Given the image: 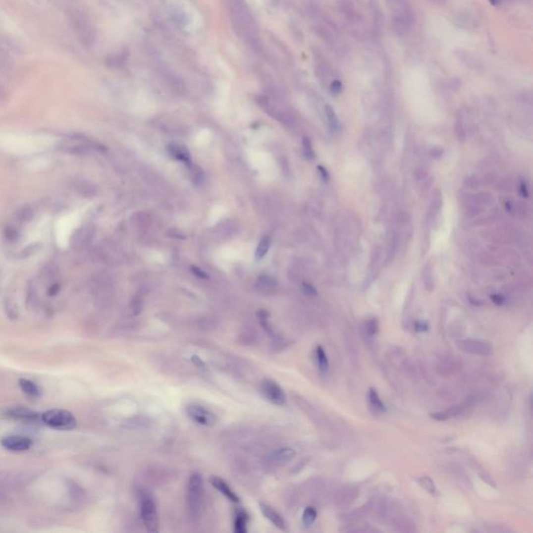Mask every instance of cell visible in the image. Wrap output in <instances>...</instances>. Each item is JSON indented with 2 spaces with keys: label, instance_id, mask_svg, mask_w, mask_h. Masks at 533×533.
Wrapping results in <instances>:
<instances>
[{
  "label": "cell",
  "instance_id": "cell-13",
  "mask_svg": "<svg viewBox=\"0 0 533 533\" xmlns=\"http://www.w3.org/2000/svg\"><path fill=\"white\" fill-rule=\"evenodd\" d=\"M7 416L21 421H37L39 416L26 407H15L7 411Z\"/></svg>",
  "mask_w": 533,
  "mask_h": 533
},
{
  "label": "cell",
  "instance_id": "cell-3",
  "mask_svg": "<svg viewBox=\"0 0 533 533\" xmlns=\"http://www.w3.org/2000/svg\"><path fill=\"white\" fill-rule=\"evenodd\" d=\"M41 420L46 426L63 431L73 430L77 426L74 415L65 409H50L41 416Z\"/></svg>",
  "mask_w": 533,
  "mask_h": 533
},
{
  "label": "cell",
  "instance_id": "cell-1",
  "mask_svg": "<svg viewBox=\"0 0 533 533\" xmlns=\"http://www.w3.org/2000/svg\"><path fill=\"white\" fill-rule=\"evenodd\" d=\"M232 27L237 35L255 50L261 49L259 29L245 0H228Z\"/></svg>",
  "mask_w": 533,
  "mask_h": 533
},
{
  "label": "cell",
  "instance_id": "cell-16",
  "mask_svg": "<svg viewBox=\"0 0 533 533\" xmlns=\"http://www.w3.org/2000/svg\"><path fill=\"white\" fill-rule=\"evenodd\" d=\"M255 286L259 292L263 294H270L273 291H275L276 286H277V283H276L275 279L271 277V276L262 275L258 278Z\"/></svg>",
  "mask_w": 533,
  "mask_h": 533
},
{
  "label": "cell",
  "instance_id": "cell-22",
  "mask_svg": "<svg viewBox=\"0 0 533 533\" xmlns=\"http://www.w3.org/2000/svg\"><path fill=\"white\" fill-rule=\"evenodd\" d=\"M270 246H271V239L270 237H265L261 240V242L259 243V246L258 248H256V251H255V260L256 261H262L265 256L266 255V253H268L269 249H270Z\"/></svg>",
  "mask_w": 533,
  "mask_h": 533
},
{
  "label": "cell",
  "instance_id": "cell-4",
  "mask_svg": "<svg viewBox=\"0 0 533 533\" xmlns=\"http://www.w3.org/2000/svg\"><path fill=\"white\" fill-rule=\"evenodd\" d=\"M141 520L147 531H159V514L157 504L153 498L147 493H143L141 496Z\"/></svg>",
  "mask_w": 533,
  "mask_h": 533
},
{
  "label": "cell",
  "instance_id": "cell-39",
  "mask_svg": "<svg viewBox=\"0 0 533 533\" xmlns=\"http://www.w3.org/2000/svg\"><path fill=\"white\" fill-rule=\"evenodd\" d=\"M191 360H192V362H193V364H194L195 366L198 367V368H200V369H202V370H204V369H207L206 364H204V362L201 360V358H200L199 356H197V355H193Z\"/></svg>",
  "mask_w": 533,
  "mask_h": 533
},
{
  "label": "cell",
  "instance_id": "cell-36",
  "mask_svg": "<svg viewBox=\"0 0 533 533\" xmlns=\"http://www.w3.org/2000/svg\"><path fill=\"white\" fill-rule=\"evenodd\" d=\"M191 270H192L193 274H194L195 276H197V277L200 278V279H209V278H210V277H209V275H208L206 272H204L202 269H200L199 266H193L192 268H191Z\"/></svg>",
  "mask_w": 533,
  "mask_h": 533
},
{
  "label": "cell",
  "instance_id": "cell-23",
  "mask_svg": "<svg viewBox=\"0 0 533 533\" xmlns=\"http://www.w3.org/2000/svg\"><path fill=\"white\" fill-rule=\"evenodd\" d=\"M316 357L320 370L322 372H326L328 370V367H329V363H328L326 352L322 346H318L316 348Z\"/></svg>",
  "mask_w": 533,
  "mask_h": 533
},
{
  "label": "cell",
  "instance_id": "cell-40",
  "mask_svg": "<svg viewBox=\"0 0 533 533\" xmlns=\"http://www.w3.org/2000/svg\"><path fill=\"white\" fill-rule=\"evenodd\" d=\"M416 330L418 332H425L428 330V325L424 322H418L416 324Z\"/></svg>",
  "mask_w": 533,
  "mask_h": 533
},
{
  "label": "cell",
  "instance_id": "cell-33",
  "mask_svg": "<svg viewBox=\"0 0 533 533\" xmlns=\"http://www.w3.org/2000/svg\"><path fill=\"white\" fill-rule=\"evenodd\" d=\"M431 269L430 266H427L424 269V283L427 286L428 290H431L433 288V277L431 276Z\"/></svg>",
  "mask_w": 533,
  "mask_h": 533
},
{
  "label": "cell",
  "instance_id": "cell-31",
  "mask_svg": "<svg viewBox=\"0 0 533 533\" xmlns=\"http://www.w3.org/2000/svg\"><path fill=\"white\" fill-rule=\"evenodd\" d=\"M365 328H366V332L369 335H371V336L375 335L378 332V328H379L377 320L372 319V320L367 321V323L365 325Z\"/></svg>",
  "mask_w": 533,
  "mask_h": 533
},
{
  "label": "cell",
  "instance_id": "cell-12",
  "mask_svg": "<svg viewBox=\"0 0 533 533\" xmlns=\"http://www.w3.org/2000/svg\"><path fill=\"white\" fill-rule=\"evenodd\" d=\"M296 456V451L292 448H279L270 453L269 459L273 464L283 465L292 460Z\"/></svg>",
  "mask_w": 533,
  "mask_h": 533
},
{
  "label": "cell",
  "instance_id": "cell-21",
  "mask_svg": "<svg viewBox=\"0 0 533 533\" xmlns=\"http://www.w3.org/2000/svg\"><path fill=\"white\" fill-rule=\"evenodd\" d=\"M127 57H128L127 51H119V53L111 54L110 56L107 58V66L111 68H119L125 63Z\"/></svg>",
  "mask_w": 533,
  "mask_h": 533
},
{
  "label": "cell",
  "instance_id": "cell-25",
  "mask_svg": "<svg viewBox=\"0 0 533 533\" xmlns=\"http://www.w3.org/2000/svg\"><path fill=\"white\" fill-rule=\"evenodd\" d=\"M317 517H318V514H317V510L315 507L313 506H307L303 512V516H302V522L303 524L309 527L311 525H313L315 521L317 520Z\"/></svg>",
  "mask_w": 533,
  "mask_h": 533
},
{
  "label": "cell",
  "instance_id": "cell-30",
  "mask_svg": "<svg viewBox=\"0 0 533 533\" xmlns=\"http://www.w3.org/2000/svg\"><path fill=\"white\" fill-rule=\"evenodd\" d=\"M303 151H304V155L307 159H314L315 158V151L313 149V146H312V142L309 138H304L303 139Z\"/></svg>",
  "mask_w": 533,
  "mask_h": 533
},
{
  "label": "cell",
  "instance_id": "cell-24",
  "mask_svg": "<svg viewBox=\"0 0 533 533\" xmlns=\"http://www.w3.org/2000/svg\"><path fill=\"white\" fill-rule=\"evenodd\" d=\"M368 396H369V400H370L371 405L376 409V411H379V412L385 411L384 403L381 401L380 397H379V395L377 394V392L375 391L374 388L369 389V395Z\"/></svg>",
  "mask_w": 533,
  "mask_h": 533
},
{
  "label": "cell",
  "instance_id": "cell-34",
  "mask_svg": "<svg viewBox=\"0 0 533 533\" xmlns=\"http://www.w3.org/2000/svg\"><path fill=\"white\" fill-rule=\"evenodd\" d=\"M302 292L306 295V296H310V297H315L317 296L318 292L316 290V288L314 285H312L311 283H307V282H304L302 284Z\"/></svg>",
  "mask_w": 533,
  "mask_h": 533
},
{
  "label": "cell",
  "instance_id": "cell-14",
  "mask_svg": "<svg viewBox=\"0 0 533 533\" xmlns=\"http://www.w3.org/2000/svg\"><path fill=\"white\" fill-rule=\"evenodd\" d=\"M168 150H169L170 155L174 159H176L177 160H180V161H182L184 163H189V165L192 162L190 151L186 147H184L183 145L175 144V143H173V144L169 145Z\"/></svg>",
  "mask_w": 533,
  "mask_h": 533
},
{
  "label": "cell",
  "instance_id": "cell-37",
  "mask_svg": "<svg viewBox=\"0 0 533 533\" xmlns=\"http://www.w3.org/2000/svg\"><path fill=\"white\" fill-rule=\"evenodd\" d=\"M342 88H343V86H342L341 81H340V80H337V79H335V80H333L332 83H331L330 91H331V93H332V94L337 95V94H340L341 92H342Z\"/></svg>",
  "mask_w": 533,
  "mask_h": 533
},
{
  "label": "cell",
  "instance_id": "cell-35",
  "mask_svg": "<svg viewBox=\"0 0 533 533\" xmlns=\"http://www.w3.org/2000/svg\"><path fill=\"white\" fill-rule=\"evenodd\" d=\"M4 235H5L6 240H8V241H11V242L16 241V239H17V237H18L17 229H16L15 227H7V228L5 229Z\"/></svg>",
  "mask_w": 533,
  "mask_h": 533
},
{
  "label": "cell",
  "instance_id": "cell-26",
  "mask_svg": "<svg viewBox=\"0 0 533 533\" xmlns=\"http://www.w3.org/2000/svg\"><path fill=\"white\" fill-rule=\"evenodd\" d=\"M325 112H326V116H327L328 124H329L330 128L332 130H339L340 123H339V119H337L333 108L331 107H329V106H326L325 107Z\"/></svg>",
  "mask_w": 533,
  "mask_h": 533
},
{
  "label": "cell",
  "instance_id": "cell-2",
  "mask_svg": "<svg viewBox=\"0 0 533 533\" xmlns=\"http://www.w3.org/2000/svg\"><path fill=\"white\" fill-rule=\"evenodd\" d=\"M203 478L199 473L190 476L187 493V511L193 522H197L202 514L203 505Z\"/></svg>",
  "mask_w": 533,
  "mask_h": 533
},
{
  "label": "cell",
  "instance_id": "cell-32",
  "mask_svg": "<svg viewBox=\"0 0 533 533\" xmlns=\"http://www.w3.org/2000/svg\"><path fill=\"white\" fill-rule=\"evenodd\" d=\"M130 309H131V312L133 314V316H137L141 313L142 309H143V301L142 299L140 298V297H135V298L132 299L131 303H130Z\"/></svg>",
  "mask_w": 533,
  "mask_h": 533
},
{
  "label": "cell",
  "instance_id": "cell-10",
  "mask_svg": "<svg viewBox=\"0 0 533 533\" xmlns=\"http://www.w3.org/2000/svg\"><path fill=\"white\" fill-rule=\"evenodd\" d=\"M210 483L218 491H220L225 498L228 499L230 502H232V503H239L240 502L239 496L234 493L233 489L228 485L226 481L223 480L222 478L217 477V476H211Z\"/></svg>",
  "mask_w": 533,
  "mask_h": 533
},
{
  "label": "cell",
  "instance_id": "cell-7",
  "mask_svg": "<svg viewBox=\"0 0 533 533\" xmlns=\"http://www.w3.org/2000/svg\"><path fill=\"white\" fill-rule=\"evenodd\" d=\"M457 347L461 351L473 354V355H479V356H489L493 353V346L485 341L480 340H473V339H467L459 341L457 344Z\"/></svg>",
  "mask_w": 533,
  "mask_h": 533
},
{
  "label": "cell",
  "instance_id": "cell-9",
  "mask_svg": "<svg viewBox=\"0 0 533 533\" xmlns=\"http://www.w3.org/2000/svg\"><path fill=\"white\" fill-rule=\"evenodd\" d=\"M2 446L12 452H24L33 445L32 439L23 435H7L2 442Z\"/></svg>",
  "mask_w": 533,
  "mask_h": 533
},
{
  "label": "cell",
  "instance_id": "cell-11",
  "mask_svg": "<svg viewBox=\"0 0 533 533\" xmlns=\"http://www.w3.org/2000/svg\"><path fill=\"white\" fill-rule=\"evenodd\" d=\"M260 508H261V511H262V514L264 515V517L268 521H270L276 528H278V529H280L282 531L286 530L285 521L283 520V518L278 514L277 511L274 510L271 506L266 505L265 503H261Z\"/></svg>",
  "mask_w": 533,
  "mask_h": 533
},
{
  "label": "cell",
  "instance_id": "cell-29",
  "mask_svg": "<svg viewBox=\"0 0 533 533\" xmlns=\"http://www.w3.org/2000/svg\"><path fill=\"white\" fill-rule=\"evenodd\" d=\"M258 317H259V320H260V322H261V324H262V326H263L264 329H265L266 332H268L269 334H274V332H273V330H272V328H271V326L269 325V322H268L269 314L266 313V311H260V312L258 313Z\"/></svg>",
  "mask_w": 533,
  "mask_h": 533
},
{
  "label": "cell",
  "instance_id": "cell-15",
  "mask_svg": "<svg viewBox=\"0 0 533 533\" xmlns=\"http://www.w3.org/2000/svg\"><path fill=\"white\" fill-rule=\"evenodd\" d=\"M92 239H93V231L91 228L84 227L75 233L72 243L75 248H85L90 244Z\"/></svg>",
  "mask_w": 533,
  "mask_h": 533
},
{
  "label": "cell",
  "instance_id": "cell-27",
  "mask_svg": "<svg viewBox=\"0 0 533 533\" xmlns=\"http://www.w3.org/2000/svg\"><path fill=\"white\" fill-rule=\"evenodd\" d=\"M418 482L426 491H428L429 494H435V491H436L435 484L433 482V480L430 478L429 476L425 475V476L419 477L418 478Z\"/></svg>",
  "mask_w": 533,
  "mask_h": 533
},
{
  "label": "cell",
  "instance_id": "cell-42",
  "mask_svg": "<svg viewBox=\"0 0 533 533\" xmlns=\"http://www.w3.org/2000/svg\"><path fill=\"white\" fill-rule=\"evenodd\" d=\"M521 192H522V194H523V196H524V197H527V196H528L527 187L525 186V184H524V183H522V184H521Z\"/></svg>",
  "mask_w": 533,
  "mask_h": 533
},
{
  "label": "cell",
  "instance_id": "cell-17",
  "mask_svg": "<svg viewBox=\"0 0 533 533\" xmlns=\"http://www.w3.org/2000/svg\"><path fill=\"white\" fill-rule=\"evenodd\" d=\"M465 407H466L465 405H457V406L450 407V408L446 409V411H444V412L433 413L430 416H431V418L433 420H436V421H446V420H449L451 418L456 417L457 415H460L461 413L464 412Z\"/></svg>",
  "mask_w": 533,
  "mask_h": 533
},
{
  "label": "cell",
  "instance_id": "cell-6",
  "mask_svg": "<svg viewBox=\"0 0 533 533\" xmlns=\"http://www.w3.org/2000/svg\"><path fill=\"white\" fill-rule=\"evenodd\" d=\"M262 393L274 405L281 406L285 403V393L282 387L272 379H265L262 382Z\"/></svg>",
  "mask_w": 533,
  "mask_h": 533
},
{
  "label": "cell",
  "instance_id": "cell-38",
  "mask_svg": "<svg viewBox=\"0 0 533 533\" xmlns=\"http://www.w3.org/2000/svg\"><path fill=\"white\" fill-rule=\"evenodd\" d=\"M490 299L496 305H503L505 303V297L502 296V295H499V294L491 295Z\"/></svg>",
  "mask_w": 533,
  "mask_h": 533
},
{
  "label": "cell",
  "instance_id": "cell-28",
  "mask_svg": "<svg viewBox=\"0 0 533 533\" xmlns=\"http://www.w3.org/2000/svg\"><path fill=\"white\" fill-rule=\"evenodd\" d=\"M33 210L29 207H23L16 213V219L19 223L28 222L33 218Z\"/></svg>",
  "mask_w": 533,
  "mask_h": 533
},
{
  "label": "cell",
  "instance_id": "cell-41",
  "mask_svg": "<svg viewBox=\"0 0 533 533\" xmlns=\"http://www.w3.org/2000/svg\"><path fill=\"white\" fill-rule=\"evenodd\" d=\"M318 170H319V172H320V174H321L322 178H323L325 181H327L328 179H329V174H328V172L326 171V169H324L323 167L319 166V167H318Z\"/></svg>",
  "mask_w": 533,
  "mask_h": 533
},
{
  "label": "cell",
  "instance_id": "cell-20",
  "mask_svg": "<svg viewBox=\"0 0 533 533\" xmlns=\"http://www.w3.org/2000/svg\"><path fill=\"white\" fill-rule=\"evenodd\" d=\"M72 188L80 195H84V196H92V195H94L95 188H93V186H92L90 182L83 179H75L72 183Z\"/></svg>",
  "mask_w": 533,
  "mask_h": 533
},
{
  "label": "cell",
  "instance_id": "cell-19",
  "mask_svg": "<svg viewBox=\"0 0 533 533\" xmlns=\"http://www.w3.org/2000/svg\"><path fill=\"white\" fill-rule=\"evenodd\" d=\"M19 386L20 388L22 389V392L30 397L33 398H38L41 396V394H42V392H41L40 387L35 383L33 382L32 380H28V379H24V378H21L19 380Z\"/></svg>",
  "mask_w": 533,
  "mask_h": 533
},
{
  "label": "cell",
  "instance_id": "cell-5",
  "mask_svg": "<svg viewBox=\"0 0 533 533\" xmlns=\"http://www.w3.org/2000/svg\"><path fill=\"white\" fill-rule=\"evenodd\" d=\"M187 415L189 418L202 426H213L217 422V417L214 416L212 412L208 411L206 407H203L199 404H189L186 408Z\"/></svg>",
  "mask_w": 533,
  "mask_h": 533
},
{
  "label": "cell",
  "instance_id": "cell-8",
  "mask_svg": "<svg viewBox=\"0 0 533 533\" xmlns=\"http://www.w3.org/2000/svg\"><path fill=\"white\" fill-rule=\"evenodd\" d=\"M71 18H72L73 20L74 29L76 30V33L78 37L80 38L81 42L86 44L93 43L94 30L93 28H92V24L89 21V19H87L86 16H84L80 13H74Z\"/></svg>",
  "mask_w": 533,
  "mask_h": 533
},
{
  "label": "cell",
  "instance_id": "cell-18",
  "mask_svg": "<svg viewBox=\"0 0 533 533\" xmlns=\"http://www.w3.org/2000/svg\"><path fill=\"white\" fill-rule=\"evenodd\" d=\"M249 517L247 512L243 509H240L234 518V525H233V531L235 533H246L247 532V525H248Z\"/></svg>",
  "mask_w": 533,
  "mask_h": 533
}]
</instances>
